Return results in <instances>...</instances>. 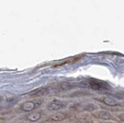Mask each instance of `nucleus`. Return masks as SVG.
<instances>
[{
    "label": "nucleus",
    "instance_id": "1",
    "mask_svg": "<svg viewBox=\"0 0 124 123\" xmlns=\"http://www.w3.org/2000/svg\"><path fill=\"white\" fill-rule=\"evenodd\" d=\"M67 106L68 103L65 101L60 100H53L47 105V109L50 112H55L66 108Z\"/></svg>",
    "mask_w": 124,
    "mask_h": 123
},
{
    "label": "nucleus",
    "instance_id": "2",
    "mask_svg": "<svg viewBox=\"0 0 124 123\" xmlns=\"http://www.w3.org/2000/svg\"><path fill=\"white\" fill-rule=\"evenodd\" d=\"M42 104V101H26L20 106V109L25 113H30L36 109Z\"/></svg>",
    "mask_w": 124,
    "mask_h": 123
},
{
    "label": "nucleus",
    "instance_id": "3",
    "mask_svg": "<svg viewBox=\"0 0 124 123\" xmlns=\"http://www.w3.org/2000/svg\"><path fill=\"white\" fill-rule=\"evenodd\" d=\"M88 84L90 87L94 90H107L110 87V86L106 82L101 81L100 80H97V79H90L88 81Z\"/></svg>",
    "mask_w": 124,
    "mask_h": 123
},
{
    "label": "nucleus",
    "instance_id": "4",
    "mask_svg": "<svg viewBox=\"0 0 124 123\" xmlns=\"http://www.w3.org/2000/svg\"><path fill=\"white\" fill-rule=\"evenodd\" d=\"M94 116L96 118L102 119V120H110L112 119V115L110 112L107 110H99L97 111L96 113L94 114Z\"/></svg>",
    "mask_w": 124,
    "mask_h": 123
},
{
    "label": "nucleus",
    "instance_id": "5",
    "mask_svg": "<svg viewBox=\"0 0 124 123\" xmlns=\"http://www.w3.org/2000/svg\"><path fill=\"white\" fill-rule=\"evenodd\" d=\"M101 100L102 103H104V104H106L107 106H117L120 105L119 101H117L113 97H109V96L104 97Z\"/></svg>",
    "mask_w": 124,
    "mask_h": 123
},
{
    "label": "nucleus",
    "instance_id": "6",
    "mask_svg": "<svg viewBox=\"0 0 124 123\" xmlns=\"http://www.w3.org/2000/svg\"><path fill=\"white\" fill-rule=\"evenodd\" d=\"M69 117V115L66 113H57L53 114L51 117H50V120L52 122H62L65 119H66Z\"/></svg>",
    "mask_w": 124,
    "mask_h": 123
},
{
    "label": "nucleus",
    "instance_id": "7",
    "mask_svg": "<svg viewBox=\"0 0 124 123\" xmlns=\"http://www.w3.org/2000/svg\"><path fill=\"white\" fill-rule=\"evenodd\" d=\"M48 94V89L47 88H44V87H41V88H37L33 91H31L28 94V95L30 97H40V96H44Z\"/></svg>",
    "mask_w": 124,
    "mask_h": 123
},
{
    "label": "nucleus",
    "instance_id": "8",
    "mask_svg": "<svg viewBox=\"0 0 124 123\" xmlns=\"http://www.w3.org/2000/svg\"><path fill=\"white\" fill-rule=\"evenodd\" d=\"M41 116H42L41 112H35V113H29L28 116H27L26 119L29 122H37L38 120H40L41 119Z\"/></svg>",
    "mask_w": 124,
    "mask_h": 123
},
{
    "label": "nucleus",
    "instance_id": "9",
    "mask_svg": "<svg viewBox=\"0 0 124 123\" xmlns=\"http://www.w3.org/2000/svg\"><path fill=\"white\" fill-rule=\"evenodd\" d=\"M98 109V106L94 103H86L82 106V110L85 112H88V113H93L96 112Z\"/></svg>",
    "mask_w": 124,
    "mask_h": 123
},
{
    "label": "nucleus",
    "instance_id": "10",
    "mask_svg": "<svg viewBox=\"0 0 124 123\" xmlns=\"http://www.w3.org/2000/svg\"><path fill=\"white\" fill-rule=\"evenodd\" d=\"M74 87V85L69 83H61L59 85V90H62V91H66L70 89H72Z\"/></svg>",
    "mask_w": 124,
    "mask_h": 123
},
{
    "label": "nucleus",
    "instance_id": "11",
    "mask_svg": "<svg viewBox=\"0 0 124 123\" xmlns=\"http://www.w3.org/2000/svg\"><path fill=\"white\" fill-rule=\"evenodd\" d=\"M116 118L119 119L120 122H124V113H121L116 115Z\"/></svg>",
    "mask_w": 124,
    "mask_h": 123
},
{
    "label": "nucleus",
    "instance_id": "12",
    "mask_svg": "<svg viewBox=\"0 0 124 123\" xmlns=\"http://www.w3.org/2000/svg\"><path fill=\"white\" fill-rule=\"evenodd\" d=\"M51 123H59V122H52Z\"/></svg>",
    "mask_w": 124,
    "mask_h": 123
},
{
    "label": "nucleus",
    "instance_id": "13",
    "mask_svg": "<svg viewBox=\"0 0 124 123\" xmlns=\"http://www.w3.org/2000/svg\"><path fill=\"white\" fill-rule=\"evenodd\" d=\"M18 123H26V122H18Z\"/></svg>",
    "mask_w": 124,
    "mask_h": 123
},
{
    "label": "nucleus",
    "instance_id": "14",
    "mask_svg": "<svg viewBox=\"0 0 124 123\" xmlns=\"http://www.w3.org/2000/svg\"><path fill=\"white\" fill-rule=\"evenodd\" d=\"M0 100H1V97H0Z\"/></svg>",
    "mask_w": 124,
    "mask_h": 123
}]
</instances>
